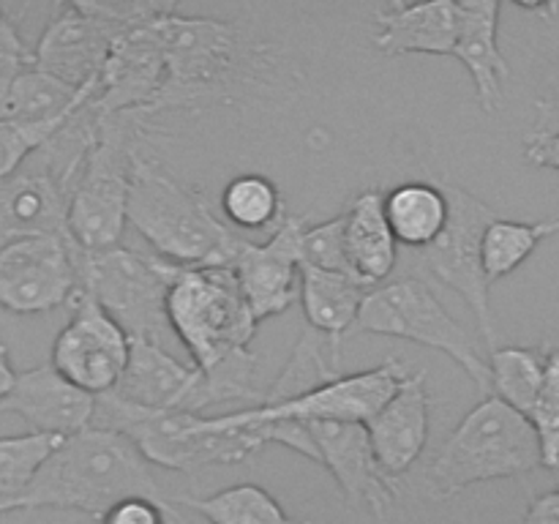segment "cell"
Returning <instances> with one entry per match:
<instances>
[{
	"label": "cell",
	"mask_w": 559,
	"mask_h": 524,
	"mask_svg": "<svg viewBox=\"0 0 559 524\" xmlns=\"http://www.w3.org/2000/svg\"><path fill=\"white\" fill-rule=\"evenodd\" d=\"M325 349L328 338L317 333L314 327H306L300 333L298 344H295L293 355H289L287 366L282 369V374L273 380V385L262 396L260 407H273V404L306 396V393L317 391L320 385L331 382L333 377H338L333 366L325 360Z\"/></svg>",
	"instance_id": "cell-30"
},
{
	"label": "cell",
	"mask_w": 559,
	"mask_h": 524,
	"mask_svg": "<svg viewBox=\"0 0 559 524\" xmlns=\"http://www.w3.org/2000/svg\"><path fill=\"white\" fill-rule=\"evenodd\" d=\"M377 462L388 478L399 480L424 453L429 440V391L426 371H409L396 396L366 424Z\"/></svg>",
	"instance_id": "cell-20"
},
{
	"label": "cell",
	"mask_w": 559,
	"mask_h": 524,
	"mask_svg": "<svg viewBox=\"0 0 559 524\" xmlns=\"http://www.w3.org/2000/svg\"><path fill=\"white\" fill-rule=\"evenodd\" d=\"M96 396L71 385L52 364L33 366L16 374L14 388L0 402V415H16L33 434L71 437L93 424Z\"/></svg>",
	"instance_id": "cell-19"
},
{
	"label": "cell",
	"mask_w": 559,
	"mask_h": 524,
	"mask_svg": "<svg viewBox=\"0 0 559 524\" xmlns=\"http://www.w3.org/2000/svg\"><path fill=\"white\" fill-rule=\"evenodd\" d=\"M63 442V437L49 434H14L0 437V513L14 511L16 500L33 484L38 469L44 467L55 448Z\"/></svg>",
	"instance_id": "cell-31"
},
{
	"label": "cell",
	"mask_w": 559,
	"mask_h": 524,
	"mask_svg": "<svg viewBox=\"0 0 559 524\" xmlns=\"http://www.w3.org/2000/svg\"><path fill=\"white\" fill-rule=\"evenodd\" d=\"M98 524H183L178 502H158L151 497H129L109 508Z\"/></svg>",
	"instance_id": "cell-36"
},
{
	"label": "cell",
	"mask_w": 559,
	"mask_h": 524,
	"mask_svg": "<svg viewBox=\"0 0 559 524\" xmlns=\"http://www.w3.org/2000/svg\"><path fill=\"white\" fill-rule=\"evenodd\" d=\"M551 347H497L489 353L491 396L522 415L533 413L546 380Z\"/></svg>",
	"instance_id": "cell-28"
},
{
	"label": "cell",
	"mask_w": 559,
	"mask_h": 524,
	"mask_svg": "<svg viewBox=\"0 0 559 524\" xmlns=\"http://www.w3.org/2000/svg\"><path fill=\"white\" fill-rule=\"evenodd\" d=\"M131 355V336L85 293L71 300V320L52 344L49 364L80 391L102 396L118 388Z\"/></svg>",
	"instance_id": "cell-14"
},
{
	"label": "cell",
	"mask_w": 559,
	"mask_h": 524,
	"mask_svg": "<svg viewBox=\"0 0 559 524\" xmlns=\"http://www.w3.org/2000/svg\"><path fill=\"white\" fill-rule=\"evenodd\" d=\"M0 118H9V96L0 93Z\"/></svg>",
	"instance_id": "cell-42"
},
{
	"label": "cell",
	"mask_w": 559,
	"mask_h": 524,
	"mask_svg": "<svg viewBox=\"0 0 559 524\" xmlns=\"http://www.w3.org/2000/svg\"><path fill=\"white\" fill-rule=\"evenodd\" d=\"M80 293L74 240L63 235L0 246V306L14 314H44Z\"/></svg>",
	"instance_id": "cell-13"
},
{
	"label": "cell",
	"mask_w": 559,
	"mask_h": 524,
	"mask_svg": "<svg viewBox=\"0 0 559 524\" xmlns=\"http://www.w3.org/2000/svg\"><path fill=\"white\" fill-rule=\"evenodd\" d=\"M129 497L175 502V497H167L158 486L151 462L129 437L87 426L55 448L25 495L16 500L14 511L55 508L87 513L98 522L109 508Z\"/></svg>",
	"instance_id": "cell-2"
},
{
	"label": "cell",
	"mask_w": 559,
	"mask_h": 524,
	"mask_svg": "<svg viewBox=\"0 0 559 524\" xmlns=\"http://www.w3.org/2000/svg\"><path fill=\"white\" fill-rule=\"evenodd\" d=\"M519 524H559V480L555 489L530 500Z\"/></svg>",
	"instance_id": "cell-38"
},
{
	"label": "cell",
	"mask_w": 559,
	"mask_h": 524,
	"mask_svg": "<svg viewBox=\"0 0 559 524\" xmlns=\"http://www.w3.org/2000/svg\"><path fill=\"white\" fill-rule=\"evenodd\" d=\"M129 224L173 265H233L240 238L202 191L180 183L162 162L136 156L129 191Z\"/></svg>",
	"instance_id": "cell-3"
},
{
	"label": "cell",
	"mask_w": 559,
	"mask_h": 524,
	"mask_svg": "<svg viewBox=\"0 0 559 524\" xmlns=\"http://www.w3.org/2000/svg\"><path fill=\"white\" fill-rule=\"evenodd\" d=\"M516 5H519V9L533 11V14H540V16H551V14H557V9H559L557 3H516Z\"/></svg>",
	"instance_id": "cell-41"
},
{
	"label": "cell",
	"mask_w": 559,
	"mask_h": 524,
	"mask_svg": "<svg viewBox=\"0 0 559 524\" xmlns=\"http://www.w3.org/2000/svg\"><path fill=\"white\" fill-rule=\"evenodd\" d=\"M175 502L200 513L207 524H314L289 516L282 502L257 484H235L211 497L175 495Z\"/></svg>",
	"instance_id": "cell-27"
},
{
	"label": "cell",
	"mask_w": 559,
	"mask_h": 524,
	"mask_svg": "<svg viewBox=\"0 0 559 524\" xmlns=\"http://www.w3.org/2000/svg\"><path fill=\"white\" fill-rule=\"evenodd\" d=\"M115 393L145 409L202 415L213 407L205 374L194 364H183L167 347L145 338H131L129 366Z\"/></svg>",
	"instance_id": "cell-17"
},
{
	"label": "cell",
	"mask_w": 559,
	"mask_h": 524,
	"mask_svg": "<svg viewBox=\"0 0 559 524\" xmlns=\"http://www.w3.org/2000/svg\"><path fill=\"white\" fill-rule=\"evenodd\" d=\"M374 20V47L385 55H453L456 49L459 11L451 0H393L377 11Z\"/></svg>",
	"instance_id": "cell-22"
},
{
	"label": "cell",
	"mask_w": 559,
	"mask_h": 524,
	"mask_svg": "<svg viewBox=\"0 0 559 524\" xmlns=\"http://www.w3.org/2000/svg\"><path fill=\"white\" fill-rule=\"evenodd\" d=\"M344 243L355 278L374 289L396 267L399 240L385 218V194L380 189H366L344 211Z\"/></svg>",
	"instance_id": "cell-24"
},
{
	"label": "cell",
	"mask_w": 559,
	"mask_h": 524,
	"mask_svg": "<svg viewBox=\"0 0 559 524\" xmlns=\"http://www.w3.org/2000/svg\"><path fill=\"white\" fill-rule=\"evenodd\" d=\"M91 426L129 437L147 462L175 473H200L213 464L249 462L267 445L260 426L211 431L205 415L136 407L115 391L96 396Z\"/></svg>",
	"instance_id": "cell-5"
},
{
	"label": "cell",
	"mask_w": 559,
	"mask_h": 524,
	"mask_svg": "<svg viewBox=\"0 0 559 524\" xmlns=\"http://www.w3.org/2000/svg\"><path fill=\"white\" fill-rule=\"evenodd\" d=\"M533 131H540V134L559 131V96L538 102V123Z\"/></svg>",
	"instance_id": "cell-39"
},
{
	"label": "cell",
	"mask_w": 559,
	"mask_h": 524,
	"mask_svg": "<svg viewBox=\"0 0 559 524\" xmlns=\"http://www.w3.org/2000/svg\"><path fill=\"white\" fill-rule=\"evenodd\" d=\"M459 33L453 58L462 60L475 85V98L486 115H495L502 104L511 66L500 52L497 33H500V3L497 0H464L456 3Z\"/></svg>",
	"instance_id": "cell-21"
},
{
	"label": "cell",
	"mask_w": 559,
	"mask_h": 524,
	"mask_svg": "<svg viewBox=\"0 0 559 524\" xmlns=\"http://www.w3.org/2000/svg\"><path fill=\"white\" fill-rule=\"evenodd\" d=\"M557 233L559 216L544 218V222H513V218L497 216L484 235V271L489 282L495 284L497 278L511 276L544 240Z\"/></svg>",
	"instance_id": "cell-29"
},
{
	"label": "cell",
	"mask_w": 559,
	"mask_h": 524,
	"mask_svg": "<svg viewBox=\"0 0 559 524\" xmlns=\"http://www.w3.org/2000/svg\"><path fill=\"white\" fill-rule=\"evenodd\" d=\"M167 317L175 338L202 371L249 349L260 325L246 303L233 265H173Z\"/></svg>",
	"instance_id": "cell-7"
},
{
	"label": "cell",
	"mask_w": 559,
	"mask_h": 524,
	"mask_svg": "<svg viewBox=\"0 0 559 524\" xmlns=\"http://www.w3.org/2000/svg\"><path fill=\"white\" fill-rule=\"evenodd\" d=\"M366 295L369 287L355 276L300 265V300H304L306 322L328 338V353L336 374L342 366V344L358 325Z\"/></svg>",
	"instance_id": "cell-23"
},
{
	"label": "cell",
	"mask_w": 559,
	"mask_h": 524,
	"mask_svg": "<svg viewBox=\"0 0 559 524\" xmlns=\"http://www.w3.org/2000/svg\"><path fill=\"white\" fill-rule=\"evenodd\" d=\"M355 333H377L440 349L467 371L480 393L491 396L489 358L420 278H399L369 289Z\"/></svg>",
	"instance_id": "cell-9"
},
{
	"label": "cell",
	"mask_w": 559,
	"mask_h": 524,
	"mask_svg": "<svg viewBox=\"0 0 559 524\" xmlns=\"http://www.w3.org/2000/svg\"><path fill=\"white\" fill-rule=\"evenodd\" d=\"M544 467L540 440L527 415L486 396L448 434L426 467V495L451 500L486 480L519 478Z\"/></svg>",
	"instance_id": "cell-4"
},
{
	"label": "cell",
	"mask_w": 559,
	"mask_h": 524,
	"mask_svg": "<svg viewBox=\"0 0 559 524\" xmlns=\"http://www.w3.org/2000/svg\"><path fill=\"white\" fill-rule=\"evenodd\" d=\"M71 186L33 153L31 162L0 183V246L22 238H69Z\"/></svg>",
	"instance_id": "cell-18"
},
{
	"label": "cell",
	"mask_w": 559,
	"mask_h": 524,
	"mask_svg": "<svg viewBox=\"0 0 559 524\" xmlns=\"http://www.w3.org/2000/svg\"><path fill=\"white\" fill-rule=\"evenodd\" d=\"M74 257L80 293L91 295L131 338H145L167 347L175 336L167 317L173 262L145 257L126 246L82 251L74 243Z\"/></svg>",
	"instance_id": "cell-8"
},
{
	"label": "cell",
	"mask_w": 559,
	"mask_h": 524,
	"mask_svg": "<svg viewBox=\"0 0 559 524\" xmlns=\"http://www.w3.org/2000/svg\"><path fill=\"white\" fill-rule=\"evenodd\" d=\"M98 93V82L76 87L58 80L38 66L27 69L9 93V118L20 123H52L69 120Z\"/></svg>",
	"instance_id": "cell-26"
},
{
	"label": "cell",
	"mask_w": 559,
	"mask_h": 524,
	"mask_svg": "<svg viewBox=\"0 0 559 524\" xmlns=\"http://www.w3.org/2000/svg\"><path fill=\"white\" fill-rule=\"evenodd\" d=\"M448 196L440 180H407L385 194V218L399 246L429 249L448 224Z\"/></svg>",
	"instance_id": "cell-25"
},
{
	"label": "cell",
	"mask_w": 559,
	"mask_h": 524,
	"mask_svg": "<svg viewBox=\"0 0 559 524\" xmlns=\"http://www.w3.org/2000/svg\"><path fill=\"white\" fill-rule=\"evenodd\" d=\"M524 156L535 167H546L559 172V131H549V134H540L533 131L524 142Z\"/></svg>",
	"instance_id": "cell-37"
},
{
	"label": "cell",
	"mask_w": 559,
	"mask_h": 524,
	"mask_svg": "<svg viewBox=\"0 0 559 524\" xmlns=\"http://www.w3.org/2000/svg\"><path fill=\"white\" fill-rule=\"evenodd\" d=\"M437 180L445 191L451 213H448V224L440 238L429 249L420 251V262L429 267L431 276H437L467 300L469 309L475 311L486 347H489V353H495L497 333L489 306L491 282L484 271V235L497 218V213L464 186L448 178Z\"/></svg>",
	"instance_id": "cell-11"
},
{
	"label": "cell",
	"mask_w": 559,
	"mask_h": 524,
	"mask_svg": "<svg viewBox=\"0 0 559 524\" xmlns=\"http://www.w3.org/2000/svg\"><path fill=\"white\" fill-rule=\"evenodd\" d=\"M304 229V218L284 216L271 238L240 246L233 267L257 322L284 314L300 298Z\"/></svg>",
	"instance_id": "cell-16"
},
{
	"label": "cell",
	"mask_w": 559,
	"mask_h": 524,
	"mask_svg": "<svg viewBox=\"0 0 559 524\" xmlns=\"http://www.w3.org/2000/svg\"><path fill=\"white\" fill-rule=\"evenodd\" d=\"M409 371L402 360L388 358L380 366L355 374H338L306 396L273 404V407H249L229 415H205L211 431L243 429V426L271 424V420H338V424H369L393 396Z\"/></svg>",
	"instance_id": "cell-12"
},
{
	"label": "cell",
	"mask_w": 559,
	"mask_h": 524,
	"mask_svg": "<svg viewBox=\"0 0 559 524\" xmlns=\"http://www.w3.org/2000/svg\"><path fill=\"white\" fill-rule=\"evenodd\" d=\"M142 131H147V118L140 112H96V142L69 202V238L82 251L115 249L123 240Z\"/></svg>",
	"instance_id": "cell-6"
},
{
	"label": "cell",
	"mask_w": 559,
	"mask_h": 524,
	"mask_svg": "<svg viewBox=\"0 0 559 524\" xmlns=\"http://www.w3.org/2000/svg\"><path fill=\"white\" fill-rule=\"evenodd\" d=\"M156 33L164 49V87L151 118L164 109L238 102L243 93L267 85L276 69L271 47L235 22L180 14L164 3Z\"/></svg>",
	"instance_id": "cell-1"
},
{
	"label": "cell",
	"mask_w": 559,
	"mask_h": 524,
	"mask_svg": "<svg viewBox=\"0 0 559 524\" xmlns=\"http://www.w3.org/2000/svg\"><path fill=\"white\" fill-rule=\"evenodd\" d=\"M156 3H60L33 47L41 71L69 85L102 80L115 41Z\"/></svg>",
	"instance_id": "cell-10"
},
{
	"label": "cell",
	"mask_w": 559,
	"mask_h": 524,
	"mask_svg": "<svg viewBox=\"0 0 559 524\" xmlns=\"http://www.w3.org/2000/svg\"><path fill=\"white\" fill-rule=\"evenodd\" d=\"M535 426V434L540 440L544 453V467L559 473V349L551 347L549 366H546V380L538 393L533 413L527 415Z\"/></svg>",
	"instance_id": "cell-34"
},
{
	"label": "cell",
	"mask_w": 559,
	"mask_h": 524,
	"mask_svg": "<svg viewBox=\"0 0 559 524\" xmlns=\"http://www.w3.org/2000/svg\"><path fill=\"white\" fill-rule=\"evenodd\" d=\"M218 202H222L224 218L243 229H276L287 216L282 191L271 178L257 172H246L229 180Z\"/></svg>",
	"instance_id": "cell-32"
},
{
	"label": "cell",
	"mask_w": 559,
	"mask_h": 524,
	"mask_svg": "<svg viewBox=\"0 0 559 524\" xmlns=\"http://www.w3.org/2000/svg\"><path fill=\"white\" fill-rule=\"evenodd\" d=\"M76 115V112H74ZM71 120V118H69ZM69 120L52 123H20L14 118H0V183L20 172L33 153L41 151Z\"/></svg>",
	"instance_id": "cell-33"
},
{
	"label": "cell",
	"mask_w": 559,
	"mask_h": 524,
	"mask_svg": "<svg viewBox=\"0 0 559 524\" xmlns=\"http://www.w3.org/2000/svg\"><path fill=\"white\" fill-rule=\"evenodd\" d=\"M5 22H9V16H5L3 9H0V25H5Z\"/></svg>",
	"instance_id": "cell-43"
},
{
	"label": "cell",
	"mask_w": 559,
	"mask_h": 524,
	"mask_svg": "<svg viewBox=\"0 0 559 524\" xmlns=\"http://www.w3.org/2000/svg\"><path fill=\"white\" fill-rule=\"evenodd\" d=\"M306 431L314 445L317 464L333 475L349 508H366L377 519H385L396 500V480L388 478L377 462L366 424L338 420H309Z\"/></svg>",
	"instance_id": "cell-15"
},
{
	"label": "cell",
	"mask_w": 559,
	"mask_h": 524,
	"mask_svg": "<svg viewBox=\"0 0 559 524\" xmlns=\"http://www.w3.org/2000/svg\"><path fill=\"white\" fill-rule=\"evenodd\" d=\"M14 382H16L14 366H11L9 353H5V349L0 347V402H3V398L9 396L11 388H14Z\"/></svg>",
	"instance_id": "cell-40"
},
{
	"label": "cell",
	"mask_w": 559,
	"mask_h": 524,
	"mask_svg": "<svg viewBox=\"0 0 559 524\" xmlns=\"http://www.w3.org/2000/svg\"><path fill=\"white\" fill-rule=\"evenodd\" d=\"M344 227H347V216L328 218L320 224H306L304 229V265L322 267V271L347 273L355 276L347 260V243H344Z\"/></svg>",
	"instance_id": "cell-35"
}]
</instances>
